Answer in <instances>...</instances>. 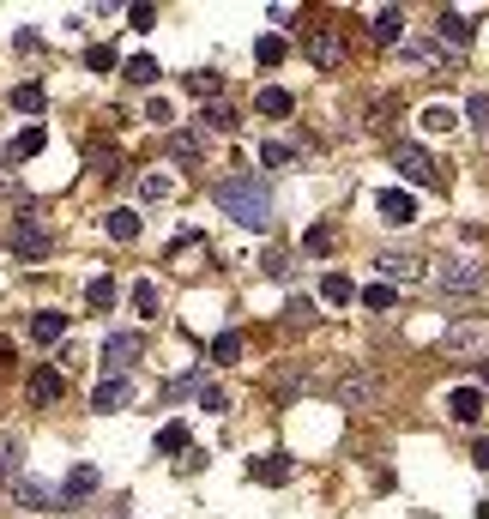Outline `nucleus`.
I'll return each instance as SVG.
<instances>
[{"label":"nucleus","mask_w":489,"mask_h":519,"mask_svg":"<svg viewBox=\"0 0 489 519\" xmlns=\"http://www.w3.org/2000/svg\"><path fill=\"white\" fill-rule=\"evenodd\" d=\"M381 393H387V380L375 375V369H350V375L332 387L339 411H375V405H381Z\"/></svg>","instance_id":"obj_3"},{"label":"nucleus","mask_w":489,"mask_h":519,"mask_svg":"<svg viewBox=\"0 0 489 519\" xmlns=\"http://www.w3.org/2000/svg\"><path fill=\"white\" fill-rule=\"evenodd\" d=\"M61 332H67V314H61V308H37V314H31V339H37V344H55Z\"/></svg>","instance_id":"obj_16"},{"label":"nucleus","mask_w":489,"mask_h":519,"mask_svg":"<svg viewBox=\"0 0 489 519\" xmlns=\"http://www.w3.org/2000/svg\"><path fill=\"white\" fill-rule=\"evenodd\" d=\"M290 158H296V145H285V140H272V145L260 151V163H272V169H285Z\"/></svg>","instance_id":"obj_34"},{"label":"nucleus","mask_w":489,"mask_h":519,"mask_svg":"<svg viewBox=\"0 0 489 519\" xmlns=\"http://www.w3.org/2000/svg\"><path fill=\"white\" fill-rule=\"evenodd\" d=\"M448 37V49H466L471 42V19L466 13H435V42Z\"/></svg>","instance_id":"obj_15"},{"label":"nucleus","mask_w":489,"mask_h":519,"mask_svg":"<svg viewBox=\"0 0 489 519\" xmlns=\"http://www.w3.org/2000/svg\"><path fill=\"white\" fill-rule=\"evenodd\" d=\"M122 73H127L133 85H158V73H163V67H158V55H133V60L122 67Z\"/></svg>","instance_id":"obj_24"},{"label":"nucleus","mask_w":489,"mask_h":519,"mask_svg":"<svg viewBox=\"0 0 489 519\" xmlns=\"http://www.w3.org/2000/svg\"><path fill=\"white\" fill-rule=\"evenodd\" d=\"M176 158H200V140H194V133H176Z\"/></svg>","instance_id":"obj_44"},{"label":"nucleus","mask_w":489,"mask_h":519,"mask_svg":"<svg viewBox=\"0 0 489 519\" xmlns=\"http://www.w3.org/2000/svg\"><path fill=\"white\" fill-rule=\"evenodd\" d=\"M127 24H133V31H151V24H158V6H133Z\"/></svg>","instance_id":"obj_41"},{"label":"nucleus","mask_w":489,"mask_h":519,"mask_svg":"<svg viewBox=\"0 0 489 519\" xmlns=\"http://www.w3.org/2000/svg\"><path fill=\"white\" fill-rule=\"evenodd\" d=\"M187 91L194 97H218V73H187Z\"/></svg>","instance_id":"obj_38"},{"label":"nucleus","mask_w":489,"mask_h":519,"mask_svg":"<svg viewBox=\"0 0 489 519\" xmlns=\"http://www.w3.org/2000/svg\"><path fill=\"white\" fill-rule=\"evenodd\" d=\"M429 284H435L441 296H477L489 284V266L484 260H441V266L429 272Z\"/></svg>","instance_id":"obj_2"},{"label":"nucleus","mask_w":489,"mask_h":519,"mask_svg":"<svg viewBox=\"0 0 489 519\" xmlns=\"http://www.w3.org/2000/svg\"><path fill=\"white\" fill-rule=\"evenodd\" d=\"M375 205H381V218H387V223H417V200H411L405 187H381V200H375Z\"/></svg>","instance_id":"obj_12"},{"label":"nucleus","mask_w":489,"mask_h":519,"mask_svg":"<svg viewBox=\"0 0 489 519\" xmlns=\"http://www.w3.org/2000/svg\"><path fill=\"white\" fill-rule=\"evenodd\" d=\"M85 67H91V73H109V67H115V49H109V42H97V49L85 55Z\"/></svg>","instance_id":"obj_39"},{"label":"nucleus","mask_w":489,"mask_h":519,"mask_svg":"<svg viewBox=\"0 0 489 519\" xmlns=\"http://www.w3.org/2000/svg\"><path fill=\"white\" fill-rule=\"evenodd\" d=\"M254 60H260V67H278V60H285V37H260L254 42Z\"/></svg>","instance_id":"obj_32"},{"label":"nucleus","mask_w":489,"mask_h":519,"mask_svg":"<svg viewBox=\"0 0 489 519\" xmlns=\"http://www.w3.org/2000/svg\"><path fill=\"white\" fill-rule=\"evenodd\" d=\"M127 399H133V380L127 375H103L97 393H91V411H122Z\"/></svg>","instance_id":"obj_10"},{"label":"nucleus","mask_w":489,"mask_h":519,"mask_svg":"<svg viewBox=\"0 0 489 519\" xmlns=\"http://www.w3.org/2000/svg\"><path fill=\"white\" fill-rule=\"evenodd\" d=\"M140 194H145V200H169V181H163V176H145Z\"/></svg>","instance_id":"obj_42"},{"label":"nucleus","mask_w":489,"mask_h":519,"mask_svg":"<svg viewBox=\"0 0 489 519\" xmlns=\"http://www.w3.org/2000/svg\"><path fill=\"white\" fill-rule=\"evenodd\" d=\"M405 37V13H399V6H381V13H375V42H399Z\"/></svg>","instance_id":"obj_19"},{"label":"nucleus","mask_w":489,"mask_h":519,"mask_svg":"<svg viewBox=\"0 0 489 519\" xmlns=\"http://www.w3.org/2000/svg\"><path fill=\"white\" fill-rule=\"evenodd\" d=\"M248 478H254V483H266V489H278V483H290V460H285V453L248 460Z\"/></svg>","instance_id":"obj_14"},{"label":"nucleus","mask_w":489,"mask_h":519,"mask_svg":"<svg viewBox=\"0 0 489 519\" xmlns=\"http://www.w3.org/2000/svg\"><path fill=\"white\" fill-rule=\"evenodd\" d=\"M477 519H489V501H484V507H477Z\"/></svg>","instance_id":"obj_48"},{"label":"nucleus","mask_w":489,"mask_h":519,"mask_svg":"<svg viewBox=\"0 0 489 519\" xmlns=\"http://www.w3.org/2000/svg\"><path fill=\"white\" fill-rule=\"evenodd\" d=\"M393 169H399L411 187H429V181H435V158H429L423 145H411V140L393 145Z\"/></svg>","instance_id":"obj_6"},{"label":"nucleus","mask_w":489,"mask_h":519,"mask_svg":"<svg viewBox=\"0 0 489 519\" xmlns=\"http://www.w3.org/2000/svg\"><path fill=\"white\" fill-rule=\"evenodd\" d=\"M103 489V471L97 465H73V471H67V483H61V501H91Z\"/></svg>","instance_id":"obj_11"},{"label":"nucleus","mask_w":489,"mask_h":519,"mask_svg":"<svg viewBox=\"0 0 489 519\" xmlns=\"http://www.w3.org/2000/svg\"><path fill=\"white\" fill-rule=\"evenodd\" d=\"M133 308H140V314H158V308H163V290H158L151 278H145V284H133Z\"/></svg>","instance_id":"obj_30"},{"label":"nucleus","mask_w":489,"mask_h":519,"mask_svg":"<svg viewBox=\"0 0 489 519\" xmlns=\"http://www.w3.org/2000/svg\"><path fill=\"white\" fill-rule=\"evenodd\" d=\"M448 411H453V423H477L484 417V387H453Z\"/></svg>","instance_id":"obj_13"},{"label":"nucleus","mask_w":489,"mask_h":519,"mask_svg":"<svg viewBox=\"0 0 489 519\" xmlns=\"http://www.w3.org/2000/svg\"><path fill=\"white\" fill-rule=\"evenodd\" d=\"M285 320H290V326H308V320H314V302H308V296H296V302L285 308Z\"/></svg>","instance_id":"obj_40"},{"label":"nucleus","mask_w":489,"mask_h":519,"mask_svg":"<svg viewBox=\"0 0 489 519\" xmlns=\"http://www.w3.org/2000/svg\"><path fill=\"white\" fill-rule=\"evenodd\" d=\"M363 308H375V314H381V308H393V284H368V290H363Z\"/></svg>","instance_id":"obj_36"},{"label":"nucleus","mask_w":489,"mask_h":519,"mask_svg":"<svg viewBox=\"0 0 489 519\" xmlns=\"http://www.w3.org/2000/svg\"><path fill=\"white\" fill-rule=\"evenodd\" d=\"M466 115H471V127H484V140H489V91H471Z\"/></svg>","instance_id":"obj_33"},{"label":"nucleus","mask_w":489,"mask_h":519,"mask_svg":"<svg viewBox=\"0 0 489 519\" xmlns=\"http://www.w3.org/2000/svg\"><path fill=\"white\" fill-rule=\"evenodd\" d=\"M6 248H13L19 260H49L55 254V236H49L37 218H19L13 230H6Z\"/></svg>","instance_id":"obj_5"},{"label":"nucleus","mask_w":489,"mask_h":519,"mask_svg":"<svg viewBox=\"0 0 489 519\" xmlns=\"http://www.w3.org/2000/svg\"><path fill=\"white\" fill-rule=\"evenodd\" d=\"M145 357V339L140 332H115V339H103V369L109 375H127V362Z\"/></svg>","instance_id":"obj_7"},{"label":"nucleus","mask_w":489,"mask_h":519,"mask_svg":"<svg viewBox=\"0 0 489 519\" xmlns=\"http://www.w3.org/2000/svg\"><path fill=\"white\" fill-rule=\"evenodd\" d=\"M489 326H477V320H466V326H448L441 332V351H471V344H484Z\"/></svg>","instance_id":"obj_18"},{"label":"nucleus","mask_w":489,"mask_h":519,"mask_svg":"<svg viewBox=\"0 0 489 519\" xmlns=\"http://www.w3.org/2000/svg\"><path fill=\"white\" fill-rule=\"evenodd\" d=\"M321 296H326V302H339V308H345V302H357V284H350L345 272H326V278H321Z\"/></svg>","instance_id":"obj_22"},{"label":"nucleus","mask_w":489,"mask_h":519,"mask_svg":"<svg viewBox=\"0 0 489 519\" xmlns=\"http://www.w3.org/2000/svg\"><path fill=\"white\" fill-rule=\"evenodd\" d=\"M471 460H477V465H484V471H489V435L477 441V447H471Z\"/></svg>","instance_id":"obj_45"},{"label":"nucleus","mask_w":489,"mask_h":519,"mask_svg":"<svg viewBox=\"0 0 489 519\" xmlns=\"http://www.w3.org/2000/svg\"><path fill=\"white\" fill-rule=\"evenodd\" d=\"M303 248L308 254H326V248H332V223H314V230L303 236Z\"/></svg>","instance_id":"obj_35"},{"label":"nucleus","mask_w":489,"mask_h":519,"mask_svg":"<svg viewBox=\"0 0 489 519\" xmlns=\"http://www.w3.org/2000/svg\"><path fill=\"white\" fill-rule=\"evenodd\" d=\"M218 205H224L230 223H242V230H254V236L272 223V187H266V176H230V181H218Z\"/></svg>","instance_id":"obj_1"},{"label":"nucleus","mask_w":489,"mask_h":519,"mask_svg":"<svg viewBox=\"0 0 489 519\" xmlns=\"http://www.w3.org/2000/svg\"><path fill=\"white\" fill-rule=\"evenodd\" d=\"M254 109H260V115H272V121H285L290 109H296V97H290L285 85H266L260 97H254Z\"/></svg>","instance_id":"obj_17"},{"label":"nucleus","mask_w":489,"mask_h":519,"mask_svg":"<svg viewBox=\"0 0 489 519\" xmlns=\"http://www.w3.org/2000/svg\"><path fill=\"white\" fill-rule=\"evenodd\" d=\"M42 145H49V133H42V127H24L19 140H13V158H37Z\"/></svg>","instance_id":"obj_29"},{"label":"nucleus","mask_w":489,"mask_h":519,"mask_svg":"<svg viewBox=\"0 0 489 519\" xmlns=\"http://www.w3.org/2000/svg\"><path fill=\"white\" fill-rule=\"evenodd\" d=\"M0 362H13V344H6V339H0Z\"/></svg>","instance_id":"obj_47"},{"label":"nucleus","mask_w":489,"mask_h":519,"mask_svg":"<svg viewBox=\"0 0 489 519\" xmlns=\"http://www.w3.org/2000/svg\"><path fill=\"white\" fill-rule=\"evenodd\" d=\"M13 496H19L24 507H37V514H42V507L55 501V489H49V483H31V478H19V489H13Z\"/></svg>","instance_id":"obj_26"},{"label":"nucleus","mask_w":489,"mask_h":519,"mask_svg":"<svg viewBox=\"0 0 489 519\" xmlns=\"http://www.w3.org/2000/svg\"><path fill=\"white\" fill-rule=\"evenodd\" d=\"M303 55L321 67V73H332V67H345V31L339 24H308L303 37Z\"/></svg>","instance_id":"obj_4"},{"label":"nucleus","mask_w":489,"mask_h":519,"mask_svg":"<svg viewBox=\"0 0 489 519\" xmlns=\"http://www.w3.org/2000/svg\"><path fill=\"white\" fill-rule=\"evenodd\" d=\"M417 121H423V133H448L453 121H459V109H448V103H429Z\"/></svg>","instance_id":"obj_23"},{"label":"nucleus","mask_w":489,"mask_h":519,"mask_svg":"<svg viewBox=\"0 0 489 519\" xmlns=\"http://www.w3.org/2000/svg\"><path fill=\"white\" fill-rule=\"evenodd\" d=\"M187 447V423H163L158 429V453H182Z\"/></svg>","instance_id":"obj_28"},{"label":"nucleus","mask_w":489,"mask_h":519,"mask_svg":"<svg viewBox=\"0 0 489 519\" xmlns=\"http://www.w3.org/2000/svg\"><path fill=\"white\" fill-rule=\"evenodd\" d=\"M236 357H242V332L230 326V332H218V339H212V362H236Z\"/></svg>","instance_id":"obj_27"},{"label":"nucleus","mask_w":489,"mask_h":519,"mask_svg":"<svg viewBox=\"0 0 489 519\" xmlns=\"http://www.w3.org/2000/svg\"><path fill=\"white\" fill-rule=\"evenodd\" d=\"M19 453H24L19 441H0V483H6L13 471H19Z\"/></svg>","instance_id":"obj_37"},{"label":"nucleus","mask_w":489,"mask_h":519,"mask_svg":"<svg viewBox=\"0 0 489 519\" xmlns=\"http://www.w3.org/2000/svg\"><path fill=\"white\" fill-rule=\"evenodd\" d=\"M61 393H67L61 369H49V362H42V369H31V405H37V411H49V405L61 399Z\"/></svg>","instance_id":"obj_9"},{"label":"nucleus","mask_w":489,"mask_h":519,"mask_svg":"<svg viewBox=\"0 0 489 519\" xmlns=\"http://www.w3.org/2000/svg\"><path fill=\"white\" fill-rule=\"evenodd\" d=\"M477 380H484V387H489V357H484V362H477Z\"/></svg>","instance_id":"obj_46"},{"label":"nucleus","mask_w":489,"mask_h":519,"mask_svg":"<svg viewBox=\"0 0 489 519\" xmlns=\"http://www.w3.org/2000/svg\"><path fill=\"white\" fill-rule=\"evenodd\" d=\"M103 230H109L115 241H140V212H127V205H122V212L103 218Z\"/></svg>","instance_id":"obj_21"},{"label":"nucleus","mask_w":489,"mask_h":519,"mask_svg":"<svg viewBox=\"0 0 489 519\" xmlns=\"http://www.w3.org/2000/svg\"><path fill=\"white\" fill-rule=\"evenodd\" d=\"M13 109H19V115H42V109H49V91H42V85H13Z\"/></svg>","instance_id":"obj_20"},{"label":"nucleus","mask_w":489,"mask_h":519,"mask_svg":"<svg viewBox=\"0 0 489 519\" xmlns=\"http://www.w3.org/2000/svg\"><path fill=\"white\" fill-rule=\"evenodd\" d=\"M200 405H205V411H224V387H200Z\"/></svg>","instance_id":"obj_43"},{"label":"nucleus","mask_w":489,"mask_h":519,"mask_svg":"<svg viewBox=\"0 0 489 519\" xmlns=\"http://www.w3.org/2000/svg\"><path fill=\"white\" fill-rule=\"evenodd\" d=\"M375 266H381V278H387V284H429V272H423V260H417V254H381Z\"/></svg>","instance_id":"obj_8"},{"label":"nucleus","mask_w":489,"mask_h":519,"mask_svg":"<svg viewBox=\"0 0 489 519\" xmlns=\"http://www.w3.org/2000/svg\"><path fill=\"white\" fill-rule=\"evenodd\" d=\"M205 121H212L218 133H236V127H242V115H236L230 103H212V109H205Z\"/></svg>","instance_id":"obj_31"},{"label":"nucleus","mask_w":489,"mask_h":519,"mask_svg":"<svg viewBox=\"0 0 489 519\" xmlns=\"http://www.w3.org/2000/svg\"><path fill=\"white\" fill-rule=\"evenodd\" d=\"M85 302H91L97 314H109V302H115V278H109V272H103V278H91V284H85Z\"/></svg>","instance_id":"obj_25"}]
</instances>
